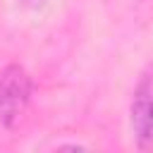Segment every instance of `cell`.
Instances as JSON below:
<instances>
[{"label": "cell", "mask_w": 153, "mask_h": 153, "mask_svg": "<svg viewBox=\"0 0 153 153\" xmlns=\"http://www.w3.org/2000/svg\"><path fill=\"white\" fill-rule=\"evenodd\" d=\"M31 76L19 65H7L0 72V122L14 124L31 100Z\"/></svg>", "instance_id": "obj_1"}, {"label": "cell", "mask_w": 153, "mask_h": 153, "mask_svg": "<svg viewBox=\"0 0 153 153\" xmlns=\"http://www.w3.org/2000/svg\"><path fill=\"white\" fill-rule=\"evenodd\" d=\"M129 122H131L134 143L143 151H153V67H148L141 74L134 88Z\"/></svg>", "instance_id": "obj_2"}, {"label": "cell", "mask_w": 153, "mask_h": 153, "mask_svg": "<svg viewBox=\"0 0 153 153\" xmlns=\"http://www.w3.org/2000/svg\"><path fill=\"white\" fill-rule=\"evenodd\" d=\"M17 2H22V5H26V7H41L45 0H17Z\"/></svg>", "instance_id": "obj_3"}]
</instances>
